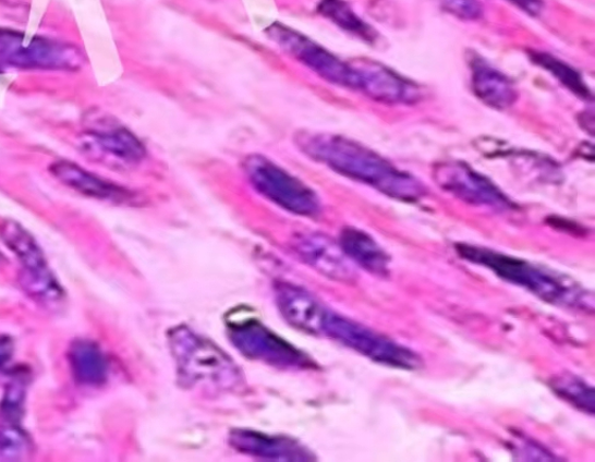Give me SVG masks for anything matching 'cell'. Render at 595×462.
<instances>
[{
    "instance_id": "1",
    "label": "cell",
    "mask_w": 595,
    "mask_h": 462,
    "mask_svg": "<svg viewBox=\"0 0 595 462\" xmlns=\"http://www.w3.org/2000/svg\"><path fill=\"white\" fill-rule=\"evenodd\" d=\"M454 248L462 259L493 271L501 280L529 291L547 304L593 314V294L567 275L479 245L460 243Z\"/></svg>"
},
{
    "instance_id": "2",
    "label": "cell",
    "mask_w": 595,
    "mask_h": 462,
    "mask_svg": "<svg viewBox=\"0 0 595 462\" xmlns=\"http://www.w3.org/2000/svg\"><path fill=\"white\" fill-rule=\"evenodd\" d=\"M168 343L184 388L222 394L242 387V372L231 355L204 335L178 326L168 332Z\"/></svg>"
},
{
    "instance_id": "3",
    "label": "cell",
    "mask_w": 595,
    "mask_h": 462,
    "mask_svg": "<svg viewBox=\"0 0 595 462\" xmlns=\"http://www.w3.org/2000/svg\"><path fill=\"white\" fill-rule=\"evenodd\" d=\"M321 335L379 365L404 370H416L424 365L423 358L412 349L329 309Z\"/></svg>"
},
{
    "instance_id": "4",
    "label": "cell",
    "mask_w": 595,
    "mask_h": 462,
    "mask_svg": "<svg viewBox=\"0 0 595 462\" xmlns=\"http://www.w3.org/2000/svg\"><path fill=\"white\" fill-rule=\"evenodd\" d=\"M0 240L21 262L20 280L27 295L46 307H58L65 293L49 269L38 242L14 220L0 223Z\"/></svg>"
},
{
    "instance_id": "5",
    "label": "cell",
    "mask_w": 595,
    "mask_h": 462,
    "mask_svg": "<svg viewBox=\"0 0 595 462\" xmlns=\"http://www.w3.org/2000/svg\"><path fill=\"white\" fill-rule=\"evenodd\" d=\"M340 167L355 180L388 197L415 203L425 197V185L409 172L393 167L380 155L354 145H343Z\"/></svg>"
},
{
    "instance_id": "6",
    "label": "cell",
    "mask_w": 595,
    "mask_h": 462,
    "mask_svg": "<svg viewBox=\"0 0 595 462\" xmlns=\"http://www.w3.org/2000/svg\"><path fill=\"white\" fill-rule=\"evenodd\" d=\"M232 345L247 360L281 369H309L314 362L256 318L232 319L227 324Z\"/></svg>"
},
{
    "instance_id": "7",
    "label": "cell",
    "mask_w": 595,
    "mask_h": 462,
    "mask_svg": "<svg viewBox=\"0 0 595 462\" xmlns=\"http://www.w3.org/2000/svg\"><path fill=\"white\" fill-rule=\"evenodd\" d=\"M0 62L29 70H76L82 57L73 45L0 27Z\"/></svg>"
},
{
    "instance_id": "8",
    "label": "cell",
    "mask_w": 595,
    "mask_h": 462,
    "mask_svg": "<svg viewBox=\"0 0 595 462\" xmlns=\"http://www.w3.org/2000/svg\"><path fill=\"white\" fill-rule=\"evenodd\" d=\"M436 184L458 199L495 210H512L515 205L487 177L462 162H445L435 166Z\"/></svg>"
},
{
    "instance_id": "9",
    "label": "cell",
    "mask_w": 595,
    "mask_h": 462,
    "mask_svg": "<svg viewBox=\"0 0 595 462\" xmlns=\"http://www.w3.org/2000/svg\"><path fill=\"white\" fill-rule=\"evenodd\" d=\"M231 447L244 455L270 461H312L314 454L302 442L286 436H275L252 429H234Z\"/></svg>"
},
{
    "instance_id": "10",
    "label": "cell",
    "mask_w": 595,
    "mask_h": 462,
    "mask_svg": "<svg viewBox=\"0 0 595 462\" xmlns=\"http://www.w3.org/2000/svg\"><path fill=\"white\" fill-rule=\"evenodd\" d=\"M26 390L23 382L13 381L0 401V455L20 460L29 451L31 442L23 428Z\"/></svg>"
},
{
    "instance_id": "11",
    "label": "cell",
    "mask_w": 595,
    "mask_h": 462,
    "mask_svg": "<svg viewBox=\"0 0 595 462\" xmlns=\"http://www.w3.org/2000/svg\"><path fill=\"white\" fill-rule=\"evenodd\" d=\"M279 313L293 328L308 335H321L327 308L302 288L279 282L275 288Z\"/></svg>"
},
{
    "instance_id": "12",
    "label": "cell",
    "mask_w": 595,
    "mask_h": 462,
    "mask_svg": "<svg viewBox=\"0 0 595 462\" xmlns=\"http://www.w3.org/2000/svg\"><path fill=\"white\" fill-rule=\"evenodd\" d=\"M357 87L372 99L388 104H412L420 98L418 87L378 62H364L356 73Z\"/></svg>"
},
{
    "instance_id": "13",
    "label": "cell",
    "mask_w": 595,
    "mask_h": 462,
    "mask_svg": "<svg viewBox=\"0 0 595 462\" xmlns=\"http://www.w3.org/2000/svg\"><path fill=\"white\" fill-rule=\"evenodd\" d=\"M472 90L488 108L503 111L517 101V88L498 69L481 57L470 60Z\"/></svg>"
},
{
    "instance_id": "14",
    "label": "cell",
    "mask_w": 595,
    "mask_h": 462,
    "mask_svg": "<svg viewBox=\"0 0 595 462\" xmlns=\"http://www.w3.org/2000/svg\"><path fill=\"white\" fill-rule=\"evenodd\" d=\"M302 262L331 280L352 282L357 275L354 264L342 252L340 245L317 238L301 242L296 248Z\"/></svg>"
},
{
    "instance_id": "15",
    "label": "cell",
    "mask_w": 595,
    "mask_h": 462,
    "mask_svg": "<svg viewBox=\"0 0 595 462\" xmlns=\"http://www.w3.org/2000/svg\"><path fill=\"white\" fill-rule=\"evenodd\" d=\"M340 247L350 262L377 277H387L391 258L377 241L357 228H345L340 238Z\"/></svg>"
},
{
    "instance_id": "16",
    "label": "cell",
    "mask_w": 595,
    "mask_h": 462,
    "mask_svg": "<svg viewBox=\"0 0 595 462\" xmlns=\"http://www.w3.org/2000/svg\"><path fill=\"white\" fill-rule=\"evenodd\" d=\"M70 367L75 380L83 386H100L108 380L109 362L96 343L77 340L68 352Z\"/></svg>"
},
{
    "instance_id": "17",
    "label": "cell",
    "mask_w": 595,
    "mask_h": 462,
    "mask_svg": "<svg viewBox=\"0 0 595 462\" xmlns=\"http://www.w3.org/2000/svg\"><path fill=\"white\" fill-rule=\"evenodd\" d=\"M49 171L64 186L86 195V197L97 199L113 197L114 191L110 185L98 180L96 175L87 172L76 163L59 161L52 163Z\"/></svg>"
},
{
    "instance_id": "18",
    "label": "cell",
    "mask_w": 595,
    "mask_h": 462,
    "mask_svg": "<svg viewBox=\"0 0 595 462\" xmlns=\"http://www.w3.org/2000/svg\"><path fill=\"white\" fill-rule=\"evenodd\" d=\"M530 57L534 64L547 70L559 83L569 88L572 94L584 100L592 98L591 90L584 78L571 65L545 51L531 50Z\"/></svg>"
},
{
    "instance_id": "19",
    "label": "cell",
    "mask_w": 595,
    "mask_h": 462,
    "mask_svg": "<svg viewBox=\"0 0 595 462\" xmlns=\"http://www.w3.org/2000/svg\"><path fill=\"white\" fill-rule=\"evenodd\" d=\"M552 392L579 411L594 415V388L580 377L564 373L550 381Z\"/></svg>"
},
{
    "instance_id": "20",
    "label": "cell",
    "mask_w": 595,
    "mask_h": 462,
    "mask_svg": "<svg viewBox=\"0 0 595 462\" xmlns=\"http://www.w3.org/2000/svg\"><path fill=\"white\" fill-rule=\"evenodd\" d=\"M327 8L329 13L337 17L338 22L359 34L364 40H375L377 34L374 28L361 21L360 17L344 3L340 2V0H328Z\"/></svg>"
},
{
    "instance_id": "21",
    "label": "cell",
    "mask_w": 595,
    "mask_h": 462,
    "mask_svg": "<svg viewBox=\"0 0 595 462\" xmlns=\"http://www.w3.org/2000/svg\"><path fill=\"white\" fill-rule=\"evenodd\" d=\"M445 11L462 21H477L483 14L479 0H440Z\"/></svg>"
},
{
    "instance_id": "22",
    "label": "cell",
    "mask_w": 595,
    "mask_h": 462,
    "mask_svg": "<svg viewBox=\"0 0 595 462\" xmlns=\"http://www.w3.org/2000/svg\"><path fill=\"white\" fill-rule=\"evenodd\" d=\"M515 450L518 455L526 457L527 460H557L554 454L531 440H524Z\"/></svg>"
},
{
    "instance_id": "23",
    "label": "cell",
    "mask_w": 595,
    "mask_h": 462,
    "mask_svg": "<svg viewBox=\"0 0 595 462\" xmlns=\"http://www.w3.org/2000/svg\"><path fill=\"white\" fill-rule=\"evenodd\" d=\"M14 343L10 336L0 335V369L5 367L12 360Z\"/></svg>"
},
{
    "instance_id": "24",
    "label": "cell",
    "mask_w": 595,
    "mask_h": 462,
    "mask_svg": "<svg viewBox=\"0 0 595 462\" xmlns=\"http://www.w3.org/2000/svg\"><path fill=\"white\" fill-rule=\"evenodd\" d=\"M507 2H510L523 12L533 16L538 15L542 9H544V2H542V0H507Z\"/></svg>"
},
{
    "instance_id": "25",
    "label": "cell",
    "mask_w": 595,
    "mask_h": 462,
    "mask_svg": "<svg viewBox=\"0 0 595 462\" xmlns=\"http://www.w3.org/2000/svg\"><path fill=\"white\" fill-rule=\"evenodd\" d=\"M0 74H2V69H0Z\"/></svg>"
},
{
    "instance_id": "26",
    "label": "cell",
    "mask_w": 595,
    "mask_h": 462,
    "mask_svg": "<svg viewBox=\"0 0 595 462\" xmlns=\"http://www.w3.org/2000/svg\"><path fill=\"white\" fill-rule=\"evenodd\" d=\"M0 257H2V256H0Z\"/></svg>"
}]
</instances>
